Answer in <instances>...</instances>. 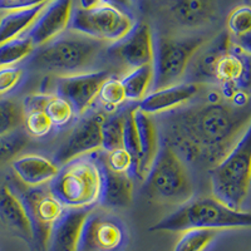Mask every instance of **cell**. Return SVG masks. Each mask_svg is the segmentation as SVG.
<instances>
[{"instance_id": "cell-24", "label": "cell", "mask_w": 251, "mask_h": 251, "mask_svg": "<svg viewBox=\"0 0 251 251\" xmlns=\"http://www.w3.org/2000/svg\"><path fill=\"white\" fill-rule=\"evenodd\" d=\"M47 3L29 9L4 13L3 18L0 19V44L6 43L23 34L39 15Z\"/></svg>"}, {"instance_id": "cell-29", "label": "cell", "mask_w": 251, "mask_h": 251, "mask_svg": "<svg viewBox=\"0 0 251 251\" xmlns=\"http://www.w3.org/2000/svg\"><path fill=\"white\" fill-rule=\"evenodd\" d=\"M29 143V136L22 128L0 134V166L13 162Z\"/></svg>"}, {"instance_id": "cell-7", "label": "cell", "mask_w": 251, "mask_h": 251, "mask_svg": "<svg viewBox=\"0 0 251 251\" xmlns=\"http://www.w3.org/2000/svg\"><path fill=\"white\" fill-rule=\"evenodd\" d=\"M145 180L147 195L158 202L181 206L194 196L187 167L169 143L160 149Z\"/></svg>"}, {"instance_id": "cell-36", "label": "cell", "mask_w": 251, "mask_h": 251, "mask_svg": "<svg viewBox=\"0 0 251 251\" xmlns=\"http://www.w3.org/2000/svg\"><path fill=\"white\" fill-rule=\"evenodd\" d=\"M103 163L108 167L109 170L120 174H132L134 175V165L131 154L126 151L125 149L113 150L111 152H107L106 160Z\"/></svg>"}, {"instance_id": "cell-5", "label": "cell", "mask_w": 251, "mask_h": 251, "mask_svg": "<svg viewBox=\"0 0 251 251\" xmlns=\"http://www.w3.org/2000/svg\"><path fill=\"white\" fill-rule=\"evenodd\" d=\"M146 18L158 26L157 34L191 35L217 20L219 0H136Z\"/></svg>"}, {"instance_id": "cell-43", "label": "cell", "mask_w": 251, "mask_h": 251, "mask_svg": "<svg viewBox=\"0 0 251 251\" xmlns=\"http://www.w3.org/2000/svg\"><path fill=\"white\" fill-rule=\"evenodd\" d=\"M4 13H5V12H3V10H0V19H1V18H3Z\"/></svg>"}, {"instance_id": "cell-16", "label": "cell", "mask_w": 251, "mask_h": 251, "mask_svg": "<svg viewBox=\"0 0 251 251\" xmlns=\"http://www.w3.org/2000/svg\"><path fill=\"white\" fill-rule=\"evenodd\" d=\"M231 48V38L227 31L206 40L192 57L183 82L188 83H215L214 72L219 58Z\"/></svg>"}, {"instance_id": "cell-10", "label": "cell", "mask_w": 251, "mask_h": 251, "mask_svg": "<svg viewBox=\"0 0 251 251\" xmlns=\"http://www.w3.org/2000/svg\"><path fill=\"white\" fill-rule=\"evenodd\" d=\"M131 14L114 6L100 4L92 9L75 6L69 29L106 44H113L122 39L134 25Z\"/></svg>"}, {"instance_id": "cell-15", "label": "cell", "mask_w": 251, "mask_h": 251, "mask_svg": "<svg viewBox=\"0 0 251 251\" xmlns=\"http://www.w3.org/2000/svg\"><path fill=\"white\" fill-rule=\"evenodd\" d=\"M214 78L231 98L237 93L251 94V55L231 43V48L217 60Z\"/></svg>"}, {"instance_id": "cell-1", "label": "cell", "mask_w": 251, "mask_h": 251, "mask_svg": "<svg viewBox=\"0 0 251 251\" xmlns=\"http://www.w3.org/2000/svg\"><path fill=\"white\" fill-rule=\"evenodd\" d=\"M249 120L219 100L188 107L166 121L167 137L190 160L216 165L231 149Z\"/></svg>"}, {"instance_id": "cell-32", "label": "cell", "mask_w": 251, "mask_h": 251, "mask_svg": "<svg viewBox=\"0 0 251 251\" xmlns=\"http://www.w3.org/2000/svg\"><path fill=\"white\" fill-rule=\"evenodd\" d=\"M53 127L54 126L44 109H24L23 129L28 136L34 138H43L50 133Z\"/></svg>"}, {"instance_id": "cell-4", "label": "cell", "mask_w": 251, "mask_h": 251, "mask_svg": "<svg viewBox=\"0 0 251 251\" xmlns=\"http://www.w3.org/2000/svg\"><path fill=\"white\" fill-rule=\"evenodd\" d=\"M212 196L241 210L251 188V117L227 153L210 171Z\"/></svg>"}, {"instance_id": "cell-40", "label": "cell", "mask_w": 251, "mask_h": 251, "mask_svg": "<svg viewBox=\"0 0 251 251\" xmlns=\"http://www.w3.org/2000/svg\"><path fill=\"white\" fill-rule=\"evenodd\" d=\"M100 1H102V4L114 6V8L120 9L127 14H131L132 0H100Z\"/></svg>"}, {"instance_id": "cell-35", "label": "cell", "mask_w": 251, "mask_h": 251, "mask_svg": "<svg viewBox=\"0 0 251 251\" xmlns=\"http://www.w3.org/2000/svg\"><path fill=\"white\" fill-rule=\"evenodd\" d=\"M226 29L230 38H237L251 30V4L234 8L226 19Z\"/></svg>"}, {"instance_id": "cell-8", "label": "cell", "mask_w": 251, "mask_h": 251, "mask_svg": "<svg viewBox=\"0 0 251 251\" xmlns=\"http://www.w3.org/2000/svg\"><path fill=\"white\" fill-rule=\"evenodd\" d=\"M206 38L199 34L165 35L153 33V84L151 92L183 82L190 62Z\"/></svg>"}, {"instance_id": "cell-22", "label": "cell", "mask_w": 251, "mask_h": 251, "mask_svg": "<svg viewBox=\"0 0 251 251\" xmlns=\"http://www.w3.org/2000/svg\"><path fill=\"white\" fill-rule=\"evenodd\" d=\"M14 176L26 186H42L50 183L59 172V167L49 158L40 154H24L12 162Z\"/></svg>"}, {"instance_id": "cell-9", "label": "cell", "mask_w": 251, "mask_h": 251, "mask_svg": "<svg viewBox=\"0 0 251 251\" xmlns=\"http://www.w3.org/2000/svg\"><path fill=\"white\" fill-rule=\"evenodd\" d=\"M6 185L25 206L26 212L34 226V245L39 250L46 251L47 240L51 226L66 211V207L50 191L49 183L31 187L22 183L14 176L6 181Z\"/></svg>"}, {"instance_id": "cell-17", "label": "cell", "mask_w": 251, "mask_h": 251, "mask_svg": "<svg viewBox=\"0 0 251 251\" xmlns=\"http://www.w3.org/2000/svg\"><path fill=\"white\" fill-rule=\"evenodd\" d=\"M123 240L125 232L116 220L89 214L83 227L79 251H114Z\"/></svg>"}, {"instance_id": "cell-30", "label": "cell", "mask_w": 251, "mask_h": 251, "mask_svg": "<svg viewBox=\"0 0 251 251\" xmlns=\"http://www.w3.org/2000/svg\"><path fill=\"white\" fill-rule=\"evenodd\" d=\"M217 231L205 228H192L183 231L175 245L174 251H205L214 241Z\"/></svg>"}, {"instance_id": "cell-39", "label": "cell", "mask_w": 251, "mask_h": 251, "mask_svg": "<svg viewBox=\"0 0 251 251\" xmlns=\"http://www.w3.org/2000/svg\"><path fill=\"white\" fill-rule=\"evenodd\" d=\"M231 43L240 50L251 55V30L237 38H231Z\"/></svg>"}, {"instance_id": "cell-23", "label": "cell", "mask_w": 251, "mask_h": 251, "mask_svg": "<svg viewBox=\"0 0 251 251\" xmlns=\"http://www.w3.org/2000/svg\"><path fill=\"white\" fill-rule=\"evenodd\" d=\"M132 113H133V121L136 125V129H137L141 152L137 176L141 180H145L156 160L158 151H160L158 131H157L156 123L153 122L150 114L140 111L137 107L133 108Z\"/></svg>"}, {"instance_id": "cell-37", "label": "cell", "mask_w": 251, "mask_h": 251, "mask_svg": "<svg viewBox=\"0 0 251 251\" xmlns=\"http://www.w3.org/2000/svg\"><path fill=\"white\" fill-rule=\"evenodd\" d=\"M24 75L23 68L18 66L0 68V96L12 92L22 82Z\"/></svg>"}, {"instance_id": "cell-13", "label": "cell", "mask_w": 251, "mask_h": 251, "mask_svg": "<svg viewBox=\"0 0 251 251\" xmlns=\"http://www.w3.org/2000/svg\"><path fill=\"white\" fill-rule=\"evenodd\" d=\"M111 77L107 71H88L55 79L57 94L71 103L75 114H84L98 98L102 84Z\"/></svg>"}, {"instance_id": "cell-25", "label": "cell", "mask_w": 251, "mask_h": 251, "mask_svg": "<svg viewBox=\"0 0 251 251\" xmlns=\"http://www.w3.org/2000/svg\"><path fill=\"white\" fill-rule=\"evenodd\" d=\"M126 92L127 100L141 102L151 92L153 84V66L138 67L131 71L121 79Z\"/></svg>"}, {"instance_id": "cell-19", "label": "cell", "mask_w": 251, "mask_h": 251, "mask_svg": "<svg viewBox=\"0 0 251 251\" xmlns=\"http://www.w3.org/2000/svg\"><path fill=\"white\" fill-rule=\"evenodd\" d=\"M0 221L15 237L34 245V226L25 206L6 183L0 190Z\"/></svg>"}, {"instance_id": "cell-20", "label": "cell", "mask_w": 251, "mask_h": 251, "mask_svg": "<svg viewBox=\"0 0 251 251\" xmlns=\"http://www.w3.org/2000/svg\"><path fill=\"white\" fill-rule=\"evenodd\" d=\"M199 93V84L181 82L174 86L150 92L141 102L137 108L145 113L160 114L174 111L188 103Z\"/></svg>"}, {"instance_id": "cell-42", "label": "cell", "mask_w": 251, "mask_h": 251, "mask_svg": "<svg viewBox=\"0 0 251 251\" xmlns=\"http://www.w3.org/2000/svg\"><path fill=\"white\" fill-rule=\"evenodd\" d=\"M244 4H251V0H243Z\"/></svg>"}, {"instance_id": "cell-11", "label": "cell", "mask_w": 251, "mask_h": 251, "mask_svg": "<svg viewBox=\"0 0 251 251\" xmlns=\"http://www.w3.org/2000/svg\"><path fill=\"white\" fill-rule=\"evenodd\" d=\"M104 118L106 116L103 113H93L82 118L69 132L66 140L60 143L54 153L53 162L59 167L102 149L100 127Z\"/></svg>"}, {"instance_id": "cell-18", "label": "cell", "mask_w": 251, "mask_h": 251, "mask_svg": "<svg viewBox=\"0 0 251 251\" xmlns=\"http://www.w3.org/2000/svg\"><path fill=\"white\" fill-rule=\"evenodd\" d=\"M88 216V208H66L51 226L46 251H79L83 227Z\"/></svg>"}, {"instance_id": "cell-12", "label": "cell", "mask_w": 251, "mask_h": 251, "mask_svg": "<svg viewBox=\"0 0 251 251\" xmlns=\"http://www.w3.org/2000/svg\"><path fill=\"white\" fill-rule=\"evenodd\" d=\"M104 53L121 60L131 69L153 63V30L146 22L134 23L133 28L118 42L108 44Z\"/></svg>"}, {"instance_id": "cell-2", "label": "cell", "mask_w": 251, "mask_h": 251, "mask_svg": "<svg viewBox=\"0 0 251 251\" xmlns=\"http://www.w3.org/2000/svg\"><path fill=\"white\" fill-rule=\"evenodd\" d=\"M108 44L71 29L29 55L28 68L35 72L71 75L91 71Z\"/></svg>"}, {"instance_id": "cell-31", "label": "cell", "mask_w": 251, "mask_h": 251, "mask_svg": "<svg viewBox=\"0 0 251 251\" xmlns=\"http://www.w3.org/2000/svg\"><path fill=\"white\" fill-rule=\"evenodd\" d=\"M97 100L100 102L104 111L111 112V113L122 106L123 103L127 102L126 92L121 79L109 77L100 87Z\"/></svg>"}, {"instance_id": "cell-14", "label": "cell", "mask_w": 251, "mask_h": 251, "mask_svg": "<svg viewBox=\"0 0 251 251\" xmlns=\"http://www.w3.org/2000/svg\"><path fill=\"white\" fill-rule=\"evenodd\" d=\"M73 9L75 0H49L24 34L34 48L49 43L68 30Z\"/></svg>"}, {"instance_id": "cell-38", "label": "cell", "mask_w": 251, "mask_h": 251, "mask_svg": "<svg viewBox=\"0 0 251 251\" xmlns=\"http://www.w3.org/2000/svg\"><path fill=\"white\" fill-rule=\"evenodd\" d=\"M49 0H0V10L12 12V10H22L33 6L47 3Z\"/></svg>"}, {"instance_id": "cell-21", "label": "cell", "mask_w": 251, "mask_h": 251, "mask_svg": "<svg viewBox=\"0 0 251 251\" xmlns=\"http://www.w3.org/2000/svg\"><path fill=\"white\" fill-rule=\"evenodd\" d=\"M102 174L100 202L103 207H127L133 200V180L129 174H120L109 170L103 161H100Z\"/></svg>"}, {"instance_id": "cell-33", "label": "cell", "mask_w": 251, "mask_h": 251, "mask_svg": "<svg viewBox=\"0 0 251 251\" xmlns=\"http://www.w3.org/2000/svg\"><path fill=\"white\" fill-rule=\"evenodd\" d=\"M44 111L55 127L68 125L75 114L71 103L58 94H48L47 102L44 104Z\"/></svg>"}, {"instance_id": "cell-3", "label": "cell", "mask_w": 251, "mask_h": 251, "mask_svg": "<svg viewBox=\"0 0 251 251\" xmlns=\"http://www.w3.org/2000/svg\"><path fill=\"white\" fill-rule=\"evenodd\" d=\"M251 227V212L234 210L214 196L191 199L154 224L150 231L183 232L192 228L225 230Z\"/></svg>"}, {"instance_id": "cell-6", "label": "cell", "mask_w": 251, "mask_h": 251, "mask_svg": "<svg viewBox=\"0 0 251 251\" xmlns=\"http://www.w3.org/2000/svg\"><path fill=\"white\" fill-rule=\"evenodd\" d=\"M102 174L100 161L79 157L59 167L49 188L66 208H88L100 202Z\"/></svg>"}, {"instance_id": "cell-27", "label": "cell", "mask_w": 251, "mask_h": 251, "mask_svg": "<svg viewBox=\"0 0 251 251\" xmlns=\"http://www.w3.org/2000/svg\"><path fill=\"white\" fill-rule=\"evenodd\" d=\"M125 113L113 114L104 118L102 122V149L106 152L123 147V127H125Z\"/></svg>"}, {"instance_id": "cell-28", "label": "cell", "mask_w": 251, "mask_h": 251, "mask_svg": "<svg viewBox=\"0 0 251 251\" xmlns=\"http://www.w3.org/2000/svg\"><path fill=\"white\" fill-rule=\"evenodd\" d=\"M24 122L23 103L12 98L0 100V134L22 128Z\"/></svg>"}, {"instance_id": "cell-26", "label": "cell", "mask_w": 251, "mask_h": 251, "mask_svg": "<svg viewBox=\"0 0 251 251\" xmlns=\"http://www.w3.org/2000/svg\"><path fill=\"white\" fill-rule=\"evenodd\" d=\"M34 49V46L24 33L15 39L0 44V68L17 66L18 63L26 60Z\"/></svg>"}, {"instance_id": "cell-41", "label": "cell", "mask_w": 251, "mask_h": 251, "mask_svg": "<svg viewBox=\"0 0 251 251\" xmlns=\"http://www.w3.org/2000/svg\"><path fill=\"white\" fill-rule=\"evenodd\" d=\"M100 4H102V1H100V0H78L77 6L80 9H84V10H87V9L96 8V6L100 5Z\"/></svg>"}, {"instance_id": "cell-34", "label": "cell", "mask_w": 251, "mask_h": 251, "mask_svg": "<svg viewBox=\"0 0 251 251\" xmlns=\"http://www.w3.org/2000/svg\"><path fill=\"white\" fill-rule=\"evenodd\" d=\"M133 108L127 109L125 114V127H123V149L131 154L134 165V175L137 176L140 167V143H138L137 129L133 121Z\"/></svg>"}]
</instances>
